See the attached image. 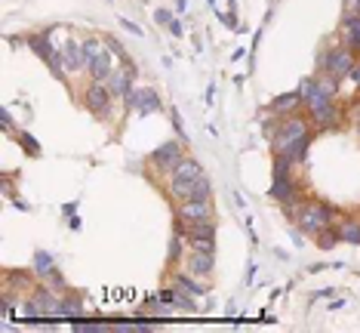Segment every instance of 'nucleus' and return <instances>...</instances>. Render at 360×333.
Returning <instances> with one entry per match:
<instances>
[{
    "instance_id": "f257e3e1",
    "label": "nucleus",
    "mask_w": 360,
    "mask_h": 333,
    "mask_svg": "<svg viewBox=\"0 0 360 333\" xmlns=\"http://www.w3.org/2000/svg\"><path fill=\"white\" fill-rule=\"evenodd\" d=\"M299 93H302V102H305L308 118H311L317 127L333 130V127H336V121H339V105H336V99H333V96H327L324 90H320V84H317L314 78L302 81Z\"/></svg>"
},
{
    "instance_id": "f03ea898",
    "label": "nucleus",
    "mask_w": 360,
    "mask_h": 333,
    "mask_svg": "<svg viewBox=\"0 0 360 333\" xmlns=\"http://www.w3.org/2000/svg\"><path fill=\"white\" fill-rule=\"evenodd\" d=\"M333 226V207L330 204H324V201H305V204H299V210H296V229L302 232V235H320L324 229H330Z\"/></svg>"
},
{
    "instance_id": "7ed1b4c3",
    "label": "nucleus",
    "mask_w": 360,
    "mask_h": 333,
    "mask_svg": "<svg viewBox=\"0 0 360 333\" xmlns=\"http://www.w3.org/2000/svg\"><path fill=\"white\" fill-rule=\"evenodd\" d=\"M204 176V167H200V161L197 158H182L176 167H173V173H170V195L176 198V201H185V198H191V192H194V182Z\"/></svg>"
},
{
    "instance_id": "20e7f679",
    "label": "nucleus",
    "mask_w": 360,
    "mask_h": 333,
    "mask_svg": "<svg viewBox=\"0 0 360 333\" xmlns=\"http://www.w3.org/2000/svg\"><path fill=\"white\" fill-rule=\"evenodd\" d=\"M311 133V121L302 115H290V118H280L277 133H274V155H284L293 142H299L302 136Z\"/></svg>"
},
{
    "instance_id": "39448f33",
    "label": "nucleus",
    "mask_w": 360,
    "mask_h": 333,
    "mask_svg": "<svg viewBox=\"0 0 360 333\" xmlns=\"http://www.w3.org/2000/svg\"><path fill=\"white\" fill-rule=\"evenodd\" d=\"M182 158H185V142H182V139H170V142H164V145H157L154 152L148 155L151 167H154L157 173H164V176H170L173 167H176Z\"/></svg>"
},
{
    "instance_id": "423d86ee",
    "label": "nucleus",
    "mask_w": 360,
    "mask_h": 333,
    "mask_svg": "<svg viewBox=\"0 0 360 333\" xmlns=\"http://www.w3.org/2000/svg\"><path fill=\"white\" fill-rule=\"evenodd\" d=\"M124 105H127V111H136V115H157L164 108L154 87H136L133 93L124 96Z\"/></svg>"
},
{
    "instance_id": "0eeeda50",
    "label": "nucleus",
    "mask_w": 360,
    "mask_h": 333,
    "mask_svg": "<svg viewBox=\"0 0 360 333\" xmlns=\"http://www.w3.org/2000/svg\"><path fill=\"white\" fill-rule=\"evenodd\" d=\"M354 65H357V62H354L351 47H333V50H327L324 56H320V68L330 71V74H336V78H342V81L351 74Z\"/></svg>"
},
{
    "instance_id": "6e6552de",
    "label": "nucleus",
    "mask_w": 360,
    "mask_h": 333,
    "mask_svg": "<svg viewBox=\"0 0 360 333\" xmlns=\"http://www.w3.org/2000/svg\"><path fill=\"white\" fill-rule=\"evenodd\" d=\"M176 216L182 222H204V219H216L213 210V198H185L176 210Z\"/></svg>"
},
{
    "instance_id": "1a4fd4ad",
    "label": "nucleus",
    "mask_w": 360,
    "mask_h": 333,
    "mask_svg": "<svg viewBox=\"0 0 360 333\" xmlns=\"http://www.w3.org/2000/svg\"><path fill=\"white\" fill-rule=\"evenodd\" d=\"M111 102H114V96H111L108 84L93 81V84L87 87V93H84V105L93 111L96 118H108V115H111Z\"/></svg>"
},
{
    "instance_id": "9d476101",
    "label": "nucleus",
    "mask_w": 360,
    "mask_h": 333,
    "mask_svg": "<svg viewBox=\"0 0 360 333\" xmlns=\"http://www.w3.org/2000/svg\"><path fill=\"white\" fill-rule=\"evenodd\" d=\"M133 81H136V65H133V62H120V68L111 71V78H108L105 84H108V90H111L114 99H124L127 93L136 90Z\"/></svg>"
},
{
    "instance_id": "9b49d317",
    "label": "nucleus",
    "mask_w": 360,
    "mask_h": 333,
    "mask_svg": "<svg viewBox=\"0 0 360 333\" xmlns=\"http://www.w3.org/2000/svg\"><path fill=\"white\" fill-rule=\"evenodd\" d=\"M299 108H305L299 90H293V93H280V96H274V99L268 102V111H271V115H277V118H290V115H296Z\"/></svg>"
},
{
    "instance_id": "f8f14e48",
    "label": "nucleus",
    "mask_w": 360,
    "mask_h": 333,
    "mask_svg": "<svg viewBox=\"0 0 360 333\" xmlns=\"http://www.w3.org/2000/svg\"><path fill=\"white\" fill-rule=\"evenodd\" d=\"M216 269V253H204V250H191L185 256V272H191L194 278H207Z\"/></svg>"
},
{
    "instance_id": "ddd939ff",
    "label": "nucleus",
    "mask_w": 360,
    "mask_h": 333,
    "mask_svg": "<svg viewBox=\"0 0 360 333\" xmlns=\"http://www.w3.org/2000/svg\"><path fill=\"white\" fill-rule=\"evenodd\" d=\"M114 59H117V56H114L108 47H102V50L96 53V59L87 65L90 78H93V81H99V84H105V81L111 78V71H114Z\"/></svg>"
},
{
    "instance_id": "4468645a",
    "label": "nucleus",
    "mask_w": 360,
    "mask_h": 333,
    "mask_svg": "<svg viewBox=\"0 0 360 333\" xmlns=\"http://www.w3.org/2000/svg\"><path fill=\"white\" fill-rule=\"evenodd\" d=\"M56 50H62V62H65V71H68V74H74V71H80V68H87L84 44H77L74 37H68V41H65L62 47H56Z\"/></svg>"
},
{
    "instance_id": "2eb2a0df",
    "label": "nucleus",
    "mask_w": 360,
    "mask_h": 333,
    "mask_svg": "<svg viewBox=\"0 0 360 333\" xmlns=\"http://www.w3.org/2000/svg\"><path fill=\"white\" fill-rule=\"evenodd\" d=\"M268 198H274L277 204H284V207L299 204V185L293 179H274L271 189H268Z\"/></svg>"
},
{
    "instance_id": "dca6fc26",
    "label": "nucleus",
    "mask_w": 360,
    "mask_h": 333,
    "mask_svg": "<svg viewBox=\"0 0 360 333\" xmlns=\"http://www.w3.org/2000/svg\"><path fill=\"white\" fill-rule=\"evenodd\" d=\"M31 300L37 303V309H40V315H44V318H59V300H56V290L53 287L34 290Z\"/></svg>"
},
{
    "instance_id": "f3484780",
    "label": "nucleus",
    "mask_w": 360,
    "mask_h": 333,
    "mask_svg": "<svg viewBox=\"0 0 360 333\" xmlns=\"http://www.w3.org/2000/svg\"><path fill=\"white\" fill-rule=\"evenodd\" d=\"M173 287L182 290V293H188V296H207V287L197 284L191 272H176V275H173Z\"/></svg>"
},
{
    "instance_id": "a211bd4d",
    "label": "nucleus",
    "mask_w": 360,
    "mask_h": 333,
    "mask_svg": "<svg viewBox=\"0 0 360 333\" xmlns=\"http://www.w3.org/2000/svg\"><path fill=\"white\" fill-rule=\"evenodd\" d=\"M28 47H31V50H34V53H37L40 59H44V62H47V59H50V56L56 53V47H53V41H50V31L31 34V37H28Z\"/></svg>"
},
{
    "instance_id": "6ab92c4d",
    "label": "nucleus",
    "mask_w": 360,
    "mask_h": 333,
    "mask_svg": "<svg viewBox=\"0 0 360 333\" xmlns=\"http://www.w3.org/2000/svg\"><path fill=\"white\" fill-rule=\"evenodd\" d=\"M80 315H84V300H80V296H62L59 300V318L77 321Z\"/></svg>"
},
{
    "instance_id": "aec40b11",
    "label": "nucleus",
    "mask_w": 360,
    "mask_h": 333,
    "mask_svg": "<svg viewBox=\"0 0 360 333\" xmlns=\"http://www.w3.org/2000/svg\"><path fill=\"white\" fill-rule=\"evenodd\" d=\"M308 148H311V133H308V136H302L299 142H293V145L287 148V152H284V158H290L293 164H302V161L308 158Z\"/></svg>"
},
{
    "instance_id": "412c9836",
    "label": "nucleus",
    "mask_w": 360,
    "mask_h": 333,
    "mask_svg": "<svg viewBox=\"0 0 360 333\" xmlns=\"http://www.w3.org/2000/svg\"><path fill=\"white\" fill-rule=\"evenodd\" d=\"M336 232H339V241H345V244H354V247H360V222L348 219V222H342V226H336Z\"/></svg>"
},
{
    "instance_id": "4be33fe9",
    "label": "nucleus",
    "mask_w": 360,
    "mask_h": 333,
    "mask_svg": "<svg viewBox=\"0 0 360 333\" xmlns=\"http://www.w3.org/2000/svg\"><path fill=\"white\" fill-rule=\"evenodd\" d=\"M53 269H56L53 256H50L47 250H37V253H34V275H37V278H47Z\"/></svg>"
},
{
    "instance_id": "5701e85b",
    "label": "nucleus",
    "mask_w": 360,
    "mask_h": 333,
    "mask_svg": "<svg viewBox=\"0 0 360 333\" xmlns=\"http://www.w3.org/2000/svg\"><path fill=\"white\" fill-rule=\"evenodd\" d=\"M293 161L284 155H274V179H293Z\"/></svg>"
},
{
    "instance_id": "b1692460",
    "label": "nucleus",
    "mask_w": 360,
    "mask_h": 333,
    "mask_svg": "<svg viewBox=\"0 0 360 333\" xmlns=\"http://www.w3.org/2000/svg\"><path fill=\"white\" fill-rule=\"evenodd\" d=\"M317 84H320V90H324L327 96H339V84H342V78H336V74H330V71H324V78H317Z\"/></svg>"
},
{
    "instance_id": "393cba45",
    "label": "nucleus",
    "mask_w": 360,
    "mask_h": 333,
    "mask_svg": "<svg viewBox=\"0 0 360 333\" xmlns=\"http://www.w3.org/2000/svg\"><path fill=\"white\" fill-rule=\"evenodd\" d=\"M188 250H204V253H216V238H185Z\"/></svg>"
},
{
    "instance_id": "a878e982",
    "label": "nucleus",
    "mask_w": 360,
    "mask_h": 333,
    "mask_svg": "<svg viewBox=\"0 0 360 333\" xmlns=\"http://www.w3.org/2000/svg\"><path fill=\"white\" fill-rule=\"evenodd\" d=\"M19 145L28 152V158H40V142H37L31 133H25V130H22V133H19Z\"/></svg>"
},
{
    "instance_id": "bb28decb",
    "label": "nucleus",
    "mask_w": 360,
    "mask_h": 333,
    "mask_svg": "<svg viewBox=\"0 0 360 333\" xmlns=\"http://www.w3.org/2000/svg\"><path fill=\"white\" fill-rule=\"evenodd\" d=\"M191 198H213V182H210V176L204 173L197 182H194V192H191Z\"/></svg>"
},
{
    "instance_id": "cd10ccee",
    "label": "nucleus",
    "mask_w": 360,
    "mask_h": 333,
    "mask_svg": "<svg viewBox=\"0 0 360 333\" xmlns=\"http://www.w3.org/2000/svg\"><path fill=\"white\" fill-rule=\"evenodd\" d=\"M317 244H320V247H324V250H330V247H336V244H339V232H336L333 226H330V229H324V232H320V235H317Z\"/></svg>"
},
{
    "instance_id": "c85d7f7f",
    "label": "nucleus",
    "mask_w": 360,
    "mask_h": 333,
    "mask_svg": "<svg viewBox=\"0 0 360 333\" xmlns=\"http://www.w3.org/2000/svg\"><path fill=\"white\" fill-rule=\"evenodd\" d=\"M170 118H173V130H176V139H188V130H185V124H182V115H179V108H170Z\"/></svg>"
},
{
    "instance_id": "c756f323",
    "label": "nucleus",
    "mask_w": 360,
    "mask_h": 333,
    "mask_svg": "<svg viewBox=\"0 0 360 333\" xmlns=\"http://www.w3.org/2000/svg\"><path fill=\"white\" fill-rule=\"evenodd\" d=\"M105 47H108V50H111V53H114L120 62H130V56H127V47H124V44H117L114 37H105Z\"/></svg>"
},
{
    "instance_id": "7c9ffc66",
    "label": "nucleus",
    "mask_w": 360,
    "mask_h": 333,
    "mask_svg": "<svg viewBox=\"0 0 360 333\" xmlns=\"http://www.w3.org/2000/svg\"><path fill=\"white\" fill-rule=\"evenodd\" d=\"M176 16L170 13V10H154V22L160 25V28H170V22H173Z\"/></svg>"
},
{
    "instance_id": "2f4dec72",
    "label": "nucleus",
    "mask_w": 360,
    "mask_h": 333,
    "mask_svg": "<svg viewBox=\"0 0 360 333\" xmlns=\"http://www.w3.org/2000/svg\"><path fill=\"white\" fill-rule=\"evenodd\" d=\"M277 124H280V118H277V115H271V118L262 124V136H265V139H268V136L274 139V133H277Z\"/></svg>"
},
{
    "instance_id": "473e14b6",
    "label": "nucleus",
    "mask_w": 360,
    "mask_h": 333,
    "mask_svg": "<svg viewBox=\"0 0 360 333\" xmlns=\"http://www.w3.org/2000/svg\"><path fill=\"white\" fill-rule=\"evenodd\" d=\"M74 330H77V333H105V330H111V327H99L96 321H93V324H80V321H77Z\"/></svg>"
},
{
    "instance_id": "72a5a7b5",
    "label": "nucleus",
    "mask_w": 360,
    "mask_h": 333,
    "mask_svg": "<svg viewBox=\"0 0 360 333\" xmlns=\"http://www.w3.org/2000/svg\"><path fill=\"white\" fill-rule=\"evenodd\" d=\"M120 28H127V31H130V34H136V37H142V34H145V31H142L133 19H127V16H120Z\"/></svg>"
},
{
    "instance_id": "f704fd0d",
    "label": "nucleus",
    "mask_w": 360,
    "mask_h": 333,
    "mask_svg": "<svg viewBox=\"0 0 360 333\" xmlns=\"http://www.w3.org/2000/svg\"><path fill=\"white\" fill-rule=\"evenodd\" d=\"M0 124H4L7 133H13V115H10V108H0Z\"/></svg>"
},
{
    "instance_id": "c9c22d12",
    "label": "nucleus",
    "mask_w": 360,
    "mask_h": 333,
    "mask_svg": "<svg viewBox=\"0 0 360 333\" xmlns=\"http://www.w3.org/2000/svg\"><path fill=\"white\" fill-rule=\"evenodd\" d=\"M216 16H219V22H222V25H228V28H234V31H237V19H234V13H219V10H216Z\"/></svg>"
},
{
    "instance_id": "e433bc0d",
    "label": "nucleus",
    "mask_w": 360,
    "mask_h": 333,
    "mask_svg": "<svg viewBox=\"0 0 360 333\" xmlns=\"http://www.w3.org/2000/svg\"><path fill=\"white\" fill-rule=\"evenodd\" d=\"M348 115H351V124L360 130V102H351V108H348Z\"/></svg>"
},
{
    "instance_id": "4c0bfd02",
    "label": "nucleus",
    "mask_w": 360,
    "mask_h": 333,
    "mask_svg": "<svg viewBox=\"0 0 360 333\" xmlns=\"http://www.w3.org/2000/svg\"><path fill=\"white\" fill-rule=\"evenodd\" d=\"M47 278H50V287H53V290H62V287H65V281H62V275H59L56 269H53Z\"/></svg>"
},
{
    "instance_id": "58836bf2",
    "label": "nucleus",
    "mask_w": 360,
    "mask_h": 333,
    "mask_svg": "<svg viewBox=\"0 0 360 333\" xmlns=\"http://www.w3.org/2000/svg\"><path fill=\"white\" fill-rule=\"evenodd\" d=\"M170 34H173V37H182V34H185V31H182V22H179V19H173V22H170Z\"/></svg>"
},
{
    "instance_id": "ea45409f",
    "label": "nucleus",
    "mask_w": 360,
    "mask_h": 333,
    "mask_svg": "<svg viewBox=\"0 0 360 333\" xmlns=\"http://www.w3.org/2000/svg\"><path fill=\"white\" fill-rule=\"evenodd\" d=\"M62 213H65V216H74V213H77V201H68V204H62Z\"/></svg>"
},
{
    "instance_id": "a19ab883",
    "label": "nucleus",
    "mask_w": 360,
    "mask_h": 333,
    "mask_svg": "<svg viewBox=\"0 0 360 333\" xmlns=\"http://www.w3.org/2000/svg\"><path fill=\"white\" fill-rule=\"evenodd\" d=\"M290 238H293V244H296V247H302V244H305V238H302V232H299V229H290Z\"/></svg>"
},
{
    "instance_id": "79ce46f5",
    "label": "nucleus",
    "mask_w": 360,
    "mask_h": 333,
    "mask_svg": "<svg viewBox=\"0 0 360 333\" xmlns=\"http://www.w3.org/2000/svg\"><path fill=\"white\" fill-rule=\"evenodd\" d=\"M13 207H16V210H22V213H28V210H31V204H25L22 198H13Z\"/></svg>"
},
{
    "instance_id": "37998d69",
    "label": "nucleus",
    "mask_w": 360,
    "mask_h": 333,
    "mask_svg": "<svg viewBox=\"0 0 360 333\" xmlns=\"http://www.w3.org/2000/svg\"><path fill=\"white\" fill-rule=\"evenodd\" d=\"M71 219V232H80V226H84V222H80V216L74 213V216H68Z\"/></svg>"
},
{
    "instance_id": "c03bdc74",
    "label": "nucleus",
    "mask_w": 360,
    "mask_h": 333,
    "mask_svg": "<svg viewBox=\"0 0 360 333\" xmlns=\"http://www.w3.org/2000/svg\"><path fill=\"white\" fill-rule=\"evenodd\" d=\"M333 293H336V290H330V287H327V290H317L314 300H327V296H333Z\"/></svg>"
},
{
    "instance_id": "a18cd8bd",
    "label": "nucleus",
    "mask_w": 360,
    "mask_h": 333,
    "mask_svg": "<svg viewBox=\"0 0 360 333\" xmlns=\"http://www.w3.org/2000/svg\"><path fill=\"white\" fill-rule=\"evenodd\" d=\"M213 96H216V84L207 87V105H213Z\"/></svg>"
},
{
    "instance_id": "49530a36",
    "label": "nucleus",
    "mask_w": 360,
    "mask_h": 333,
    "mask_svg": "<svg viewBox=\"0 0 360 333\" xmlns=\"http://www.w3.org/2000/svg\"><path fill=\"white\" fill-rule=\"evenodd\" d=\"M256 272H259V269H256V263H250V272H247V284H253V278H256Z\"/></svg>"
},
{
    "instance_id": "de8ad7c7",
    "label": "nucleus",
    "mask_w": 360,
    "mask_h": 333,
    "mask_svg": "<svg viewBox=\"0 0 360 333\" xmlns=\"http://www.w3.org/2000/svg\"><path fill=\"white\" fill-rule=\"evenodd\" d=\"M176 13H179V16L188 13V4H185V0H176Z\"/></svg>"
},
{
    "instance_id": "09e8293b",
    "label": "nucleus",
    "mask_w": 360,
    "mask_h": 333,
    "mask_svg": "<svg viewBox=\"0 0 360 333\" xmlns=\"http://www.w3.org/2000/svg\"><path fill=\"white\" fill-rule=\"evenodd\" d=\"M336 309H345V300H336V303H330V312H336Z\"/></svg>"
},
{
    "instance_id": "8fccbe9b",
    "label": "nucleus",
    "mask_w": 360,
    "mask_h": 333,
    "mask_svg": "<svg viewBox=\"0 0 360 333\" xmlns=\"http://www.w3.org/2000/svg\"><path fill=\"white\" fill-rule=\"evenodd\" d=\"M354 13H360V0H357V4H354Z\"/></svg>"
},
{
    "instance_id": "3c124183",
    "label": "nucleus",
    "mask_w": 360,
    "mask_h": 333,
    "mask_svg": "<svg viewBox=\"0 0 360 333\" xmlns=\"http://www.w3.org/2000/svg\"><path fill=\"white\" fill-rule=\"evenodd\" d=\"M228 4H231V10H234V4H237V0H228Z\"/></svg>"
},
{
    "instance_id": "603ef678",
    "label": "nucleus",
    "mask_w": 360,
    "mask_h": 333,
    "mask_svg": "<svg viewBox=\"0 0 360 333\" xmlns=\"http://www.w3.org/2000/svg\"><path fill=\"white\" fill-rule=\"evenodd\" d=\"M210 7H216V0H210Z\"/></svg>"
}]
</instances>
